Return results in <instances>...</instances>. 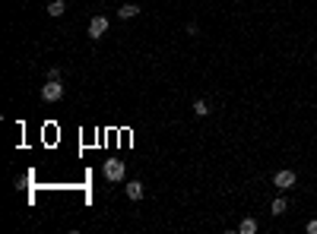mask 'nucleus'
I'll use <instances>...</instances> for the list:
<instances>
[{
	"label": "nucleus",
	"mask_w": 317,
	"mask_h": 234,
	"mask_svg": "<svg viewBox=\"0 0 317 234\" xmlns=\"http://www.w3.org/2000/svg\"><path fill=\"white\" fill-rule=\"evenodd\" d=\"M241 234H257V218H244L241 225H238Z\"/></svg>",
	"instance_id": "nucleus-8"
},
{
	"label": "nucleus",
	"mask_w": 317,
	"mask_h": 234,
	"mask_svg": "<svg viewBox=\"0 0 317 234\" xmlns=\"http://www.w3.org/2000/svg\"><path fill=\"white\" fill-rule=\"evenodd\" d=\"M298 181V174L295 171H276L273 174V187H279V190H292Z\"/></svg>",
	"instance_id": "nucleus-3"
},
{
	"label": "nucleus",
	"mask_w": 317,
	"mask_h": 234,
	"mask_svg": "<svg viewBox=\"0 0 317 234\" xmlns=\"http://www.w3.org/2000/svg\"><path fill=\"white\" fill-rule=\"evenodd\" d=\"M102 174H105V181L117 184V181H124V174H127V165H124V161H117V158H111V161H105Z\"/></svg>",
	"instance_id": "nucleus-1"
},
{
	"label": "nucleus",
	"mask_w": 317,
	"mask_h": 234,
	"mask_svg": "<svg viewBox=\"0 0 317 234\" xmlns=\"http://www.w3.org/2000/svg\"><path fill=\"white\" fill-rule=\"evenodd\" d=\"M308 234H317V218H311V221H308Z\"/></svg>",
	"instance_id": "nucleus-11"
},
{
	"label": "nucleus",
	"mask_w": 317,
	"mask_h": 234,
	"mask_svg": "<svg viewBox=\"0 0 317 234\" xmlns=\"http://www.w3.org/2000/svg\"><path fill=\"white\" fill-rule=\"evenodd\" d=\"M194 114H197V117H206V114H209V104H206L203 98H197V101H194Z\"/></svg>",
	"instance_id": "nucleus-10"
},
{
	"label": "nucleus",
	"mask_w": 317,
	"mask_h": 234,
	"mask_svg": "<svg viewBox=\"0 0 317 234\" xmlns=\"http://www.w3.org/2000/svg\"><path fill=\"white\" fill-rule=\"evenodd\" d=\"M286 209H289V203L283 200V196H276V200H273V206H269V212H273V215H283Z\"/></svg>",
	"instance_id": "nucleus-9"
},
{
	"label": "nucleus",
	"mask_w": 317,
	"mask_h": 234,
	"mask_svg": "<svg viewBox=\"0 0 317 234\" xmlns=\"http://www.w3.org/2000/svg\"><path fill=\"white\" fill-rule=\"evenodd\" d=\"M61 98H64L61 79H48V83L41 86V101H61Z\"/></svg>",
	"instance_id": "nucleus-2"
},
{
	"label": "nucleus",
	"mask_w": 317,
	"mask_h": 234,
	"mask_svg": "<svg viewBox=\"0 0 317 234\" xmlns=\"http://www.w3.org/2000/svg\"><path fill=\"white\" fill-rule=\"evenodd\" d=\"M64 10H67L64 0H51L48 4V16H64Z\"/></svg>",
	"instance_id": "nucleus-7"
},
{
	"label": "nucleus",
	"mask_w": 317,
	"mask_h": 234,
	"mask_svg": "<svg viewBox=\"0 0 317 234\" xmlns=\"http://www.w3.org/2000/svg\"><path fill=\"white\" fill-rule=\"evenodd\" d=\"M105 32H108V19H105V16H92V22H89V38L99 41Z\"/></svg>",
	"instance_id": "nucleus-4"
},
{
	"label": "nucleus",
	"mask_w": 317,
	"mask_h": 234,
	"mask_svg": "<svg viewBox=\"0 0 317 234\" xmlns=\"http://www.w3.org/2000/svg\"><path fill=\"white\" fill-rule=\"evenodd\" d=\"M137 13H140V7H137V4H124L121 10H117V16H121V19H133Z\"/></svg>",
	"instance_id": "nucleus-6"
},
{
	"label": "nucleus",
	"mask_w": 317,
	"mask_h": 234,
	"mask_svg": "<svg viewBox=\"0 0 317 234\" xmlns=\"http://www.w3.org/2000/svg\"><path fill=\"white\" fill-rule=\"evenodd\" d=\"M124 190H127V196H130V200H143V196H146V187L140 184V181H127Z\"/></svg>",
	"instance_id": "nucleus-5"
}]
</instances>
